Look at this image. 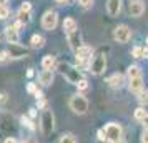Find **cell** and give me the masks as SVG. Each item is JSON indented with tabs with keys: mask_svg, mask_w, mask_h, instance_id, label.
<instances>
[{
	"mask_svg": "<svg viewBox=\"0 0 148 143\" xmlns=\"http://www.w3.org/2000/svg\"><path fill=\"white\" fill-rule=\"evenodd\" d=\"M40 128H42V133L45 136L52 135V131L55 130V116H53L52 110H48V108L43 110V113L40 116Z\"/></svg>",
	"mask_w": 148,
	"mask_h": 143,
	"instance_id": "6da1fadb",
	"label": "cell"
},
{
	"mask_svg": "<svg viewBox=\"0 0 148 143\" xmlns=\"http://www.w3.org/2000/svg\"><path fill=\"white\" fill-rule=\"evenodd\" d=\"M58 70H60L62 75L65 77V78H67L70 83H73V85H77V83L82 80L80 70H77L75 67L68 65V63H60V65H58Z\"/></svg>",
	"mask_w": 148,
	"mask_h": 143,
	"instance_id": "7a4b0ae2",
	"label": "cell"
},
{
	"mask_svg": "<svg viewBox=\"0 0 148 143\" xmlns=\"http://www.w3.org/2000/svg\"><path fill=\"white\" fill-rule=\"evenodd\" d=\"M105 135H107V142H112V143H118L121 142V135H123V130L118 123L115 122H110L107 123V127H105Z\"/></svg>",
	"mask_w": 148,
	"mask_h": 143,
	"instance_id": "3957f363",
	"label": "cell"
},
{
	"mask_svg": "<svg viewBox=\"0 0 148 143\" xmlns=\"http://www.w3.org/2000/svg\"><path fill=\"white\" fill-rule=\"evenodd\" d=\"M70 108L73 110L75 113L83 115V113H87V110H88V100L82 95H73L70 98Z\"/></svg>",
	"mask_w": 148,
	"mask_h": 143,
	"instance_id": "277c9868",
	"label": "cell"
},
{
	"mask_svg": "<svg viewBox=\"0 0 148 143\" xmlns=\"http://www.w3.org/2000/svg\"><path fill=\"white\" fill-rule=\"evenodd\" d=\"M105 68H107V57L103 53H98L93 60H92L90 70H92L93 75H101V73L105 72Z\"/></svg>",
	"mask_w": 148,
	"mask_h": 143,
	"instance_id": "5b68a950",
	"label": "cell"
},
{
	"mask_svg": "<svg viewBox=\"0 0 148 143\" xmlns=\"http://www.w3.org/2000/svg\"><path fill=\"white\" fill-rule=\"evenodd\" d=\"M132 37V30L127 27V25H118V27L113 30V38L115 42L118 43H127Z\"/></svg>",
	"mask_w": 148,
	"mask_h": 143,
	"instance_id": "8992f818",
	"label": "cell"
},
{
	"mask_svg": "<svg viewBox=\"0 0 148 143\" xmlns=\"http://www.w3.org/2000/svg\"><path fill=\"white\" fill-rule=\"evenodd\" d=\"M17 20L20 22L22 25H27L28 22L32 20V5L25 2V3H22L20 10H18V14H17Z\"/></svg>",
	"mask_w": 148,
	"mask_h": 143,
	"instance_id": "52a82bcc",
	"label": "cell"
},
{
	"mask_svg": "<svg viewBox=\"0 0 148 143\" xmlns=\"http://www.w3.org/2000/svg\"><path fill=\"white\" fill-rule=\"evenodd\" d=\"M57 23H58V17H57L55 12L48 10V12L43 14V17H42V27L45 30H53L57 27Z\"/></svg>",
	"mask_w": 148,
	"mask_h": 143,
	"instance_id": "ba28073f",
	"label": "cell"
},
{
	"mask_svg": "<svg viewBox=\"0 0 148 143\" xmlns=\"http://www.w3.org/2000/svg\"><path fill=\"white\" fill-rule=\"evenodd\" d=\"M8 53L12 57V60H18V58H25L28 57V50L27 48H23L22 45L18 43H10V47H8Z\"/></svg>",
	"mask_w": 148,
	"mask_h": 143,
	"instance_id": "9c48e42d",
	"label": "cell"
},
{
	"mask_svg": "<svg viewBox=\"0 0 148 143\" xmlns=\"http://www.w3.org/2000/svg\"><path fill=\"white\" fill-rule=\"evenodd\" d=\"M145 12V3L143 0H130L128 2V14L132 17H140Z\"/></svg>",
	"mask_w": 148,
	"mask_h": 143,
	"instance_id": "30bf717a",
	"label": "cell"
},
{
	"mask_svg": "<svg viewBox=\"0 0 148 143\" xmlns=\"http://www.w3.org/2000/svg\"><path fill=\"white\" fill-rule=\"evenodd\" d=\"M67 40H68V45L72 50H77V48L82 47V35L78 30H73V32H68L67 34Z\"/></svg>",
	"mask_w": 148,
	"mask_h": 143,
	"instance_id": "8fae6325",
	"label": "cell"
},
{
	"mask_svg": "<svg viewBox=\"0 0 148 143\" xmlns=\"http://www.w3.org/2000/svg\"><path fill=\"white\" fill-rule=\"evenodd\" d=\"M92 55H93V48L92 47H87V45H82L80 48H77L75 50V57H77V62H85L88 58H92Z\"/></svg>",
	"mask_w": 148,
	"mask_h": 143,
	"instance_id": "7c38bea8",
	"label": "cell"
},
{
	"mask_svg": "<svg viewBox=\"0 0 148 143\" xmlns=\"http://www.w3.org/2000/svg\"><path fill=\"white\" fill-rule=\"evenodd\" d=\"M5 37H7L8 43H18L20 37H18V27L17 25H8L5 28Z\"/></svg>",
	"mask_w": 148,
	"mask_h": 143,
	"instance_id": "4fadbf2b",
	"label": "cell"
},
{
	"mask_svg": "<svg viewBox=\"0 0 148 143\" xmlns=\"http://www.w3.org/2000/svg\"><path fill=\"white\" fill-rule=\"evenodd\" d=\"M121 10V0H107V12L110 17H116Z\"/></svg>",
	"mask_w": 148,
	"mask_h": 143,
	"instance_id": "5bb4252c",
	"label": "cell"
},
{
	"mask_svg": "<svg viewBox=\"0 0 148 143\" xmlns=\"http://www.w3.org/2000/svg\"><path fill=\"white\" fill-rule=\"evenodd\" d=\"M38 82L42 83V85H52V82H53V72H52V68H45L43 72H42L40 75H38Z\"/></svg>",
	"mask_w": 148,
	"mask_h": 143,
	"instance_id": "9a60e30c",
	"label": "cell"
},
{
	"mask_svg": "<svg viewBox=\"0 0 148 143\" xmlns=\"http://www.w3.org/2000/svg\"><path fill=\"white\" fill-rule=\"evenodd\" d=\"M128 88H130V92H133V93H140L141 90H143V78H141V75L135 77V78H130Z\"/></svg>",
	"mask_w": 148,
	"mask_h": 143,
	"instance_id": "2e32d148",
	"label": "cell"
},
{
	"mask_svg": "<svg viewBox=\"0 0 148 143\" xmlns=\"http://www.w3.org/2000/svg\"><path fill=\"white\" fill-rule=\"evenodd\" d=\"M123 82H125V78H123V75H120V73H115V75L108 77V80H107V83L110 87H113V88L123 87Z\"/></svg>",
	"mask_w": 148,
	"mask_h": 143,
	"instance_id": "e0dca14e",
	"label": "cell"
},
{
	"mask_svg": "<svg viewBox=\"0 0 148 143\" xmlns=\"http://www.w3.org/2000/svg\"><path fill=\"white\" fill-rule=\"evenodd\" d=\"M77 28H78V25H77V22L73 20V18H70V17H68V18H65V20H63V30H65V32H73V30H77Z\"/></svg>",
	"mask_w": 148,
	"mask_h": 143,
	"instance_id": "ac0fdd59",
	"label": "cell"
},
{
	"mask_svg": "<svg viewBox=\"0 0 148 143\" xmlns=\"http://www.w3.org/2000/svg\"><path fill=\"white\" fill-rule=\"evenodd\" d=\"M30 43H32V47L34 48H42L43 45H45V38H43L42 35H32Z\"/></svg>",
	"mask_w": 148,
	"mask_h": 143,
	"instance_id": "d6986e66",
	"label": "cell"
},
{
	"mask_svg": "<svg viewBox=\"0 0 148 143\" xmlns=\"http://www.w3.org/2000/svg\"><path fill=\"white\" fill-rule=\"evenodd\" d=\"M53 65H55V57L45 55V57L42 58V67L43 68H53Z\"/></svg>",
	"mask_w": 148,
	"mask_h": 143,
	"instance_id": "ffe728a7",
	"label": "cell"
},
{
	"mask_svg": "<svg viewBox=\"0 0 148 143\" xmlns=\"http://www.w3.org/2000/svg\"><path fill=\"white\" fill-rule=\"evenodd\" d=\"M127 75H128V78H135V77H140V75H141L140 67H136V65H132V67H128Z\"/></svg>",
	"mask_w": 148,
	"mask_h": 143,
	"instance_id": "44dd1931",
	"label": "cell"
},
{
	"mask_svg": "<svg viewBox=\"0 0 148 143\" xmlns=\"http://www.w3.org/2000/svg\"><path fill=\"white\" fill-rule=\"evenodd\" d=\"M65 142L77 143L78 140H77V136H75V135H72V133H65V135H62V138H60V143H65Z\"/></svg>",
	"mask_w": 148,
	"mask_h": 143,
	"instance_id": "7402d4cb",
	"label": "cell"
},
{
	"mask_svg": "<svg viewBox=\"0 0 148 143\" xmlns=\"http://www.w3.org/2000/svg\"><path fill=\"white\" fill-rule=\"evenodd\" d=\"M8 15H10L8 7H7V5H2V3H0V20H5V18H8Z\"/></svg>",
	"mask_w": 148,
	"mask_h": 143,
	"instance_id": "603a6c76",
	"label": "cell"
},
{
	"mask_svg": "<svg viewBox=\"0 0 148 143\" xmlns=\"http://www.w3.org/2000/svg\"><path fill=\"white\" fill-rule=\"evenodd\" d=\"M8 60H12V57H10V53H8V50L0 52V63H7Z\"/></svg>",
	"mask_w": 148,
	"mask_h": 143,
	"instance_id": "cb8c5ba5",
	"label": "cell"
},
{
	"mask_svg": "<svg viewBox=\"0 0 148 143\" xmlns=\"http://www.w3.org/2000/svg\"><path fill=\"white\" fill-rule=\"evenodd\" d=\"M138 102L141 105H148V92H140L138 93Z\"/></svg>",
	"mask_w": 148,
	"mask_h": 143,
	"instance_id": "d4e9b609",
	"label": "cell"
},
{
	"mask_svg": "<svg viewBox=\"0 0 148 143\" xmlns=\"http://www.w3.org/2000/svg\"><path fill=\"white\" fill-rule=\"evenodd\" d=\"M147 115V112H145V108H143V107H140V108H136L135 110V118H136V120H143V116Z\"/></svg>",
	"mask_w": 148,
	"mask_h": 143,
	"instance_id": "484cf974",
	"label": "cell"
},
{
	"mask_svg": "<svg viewBox=\"0 0 148 143\" xmlns=\"http://www.w3.org/2000/svg\"><path fill=\"white\" fill-rule=\"evenodd\" d=\"M132 55H133L135 58H141V57H143V48L135 47L133 50H132Z\"/></svg>",
	"mask_w": 148,
	"mask_h": 143,
	"instance_id": "4316f807",
	"label": "cell"
},
{
	"mask_svg": "<svg viewBox=\"0 0 148 143\" xmlns=\"http://www.w3.org/2000/svg\"><path fill=\"white\" fill-rule=\"evenodd\" d=\"M78 3H80L83 8H90L93 5V0H78Z\"/></svg>",
	"mask_w": 148,
	"mask_h": 143,
	"instance_id": "83f0119b",
	"label": "cell"
},
{
	"mask_svg": "<svg viewBox=\"0 0 148 143\" xmlns=\"http://www.w3.org/2000/svg\"><path fill=\"white\" fill-rule=\"evenodd\" d=\"M77 87H78V90H87L88 88V82L85 80V78H82L80 82L77 83Z\"/></svg>",
	"mask_w": 148,
	"mask_h": 143,
	"instance_id": "f1b7e54d",
	"label": "cell"
},
{
	"mask_svg": "<svg viewBox=\"0 0 148 143\" xmlns=\"http://www.w3.org/2000/svg\"><path fill=\"white\" fill-rule=\"evenodd\" d=\"M98 140H101V142H105L107 140V135H105V130H98Z\"/></svg>",
	"mask_w": 148,
	"mask_h": 143,
	"instance_id": "f546056e",
	"label": "cell"
},
{
	"mask_svg": "<svg viewBox=\"0 0 148 143\" xmlns=\"http://www.w3.org/2000/svg\"><path fill=\"white\" fill-rule=\"evenodd\" d=\"M143 143H148V128H145V131L141 133V138H140Z\"/></svg>",
	"mask_w": 148,
	"mask_h": 143,
	"instance_id": "4dcf8cb0",
	"label": "cell"
},
{
	"mask_svg": "<svg viewBox=\"0 0 148 143\" xmlns=\"http://www.w3.org/2000/svg\"><path fill=\"white\" fill-rule=\"evenodd\" d=\"M3 102H7V93H5V92L0 93V103H3Z\"/></svg>",
	"mask_w": 148,
	"mask_h": 143,
	"instance_id": "1f68e13d",
	"label": "cell"
},
{
	"mask_svg": "<svg viewBox=\"0 0 148 143\" xmlns=\"http://www.w3.org/2000/svg\"><path fill=\"white\" fill-rule=\"evenodd\" d=\"M141 123H143V127H145V128H148V113L145 116H143V120H141Z\"/></svg>",
	"mask_w": 148,
	"mask_h": 143,
	"instance_id": "d6a6232c",
	"label": "cell"
},
{
	"mask_svg": "<svg viewBox=\"0 0 148 143\" xmlns=\"http://www.w3.org/2000/svg\"><path fill=\"white\" fill-rule=\"evenodd\" d=\"M28 92H30V93H37V88H35L34 83H30V85H28Z\"/></svg>",
	"mask_w": 148,
	"mask_h": 143,
	"instance_id": "836d02e7",
	"label": "cell"
},
{
	"mask_svg": "<svg viewBox=\"0 0 148 143\" xmlns=\"http://www.w3.org/2000/svg\"><path fill=\"white\" fill-rule=\"evenodd\" d=\"M143 57H148V48H143Z\"/></svg>",
	"mask_w": 148,
	"mask_h": 143,
	"instance_id": "e575fe53",
	"label": "cell"
},
{
	"mask_svg": "<svg viewBox=\"0 0 148 143\" xmlns=\"http://www.w3.org/2000/svg\"><path fill=\"white\" fill-rule=\"evenodd\" d=\"M14 142H17L15 138H7V143H14Z\"/></svg>",
	"mask_w": 148,
	"mask_h": 143,
	"instance_id": "d590c367",
	"label": "cell"
},
{
	"mask_svg": "<svg viewBox=\"0 0 148 143\" xmlns=\"http://www.w3.org/2000/svg\"><path fill=\"white\" fill-rule=\"evenodd\" d=\"M57 2H58V3H67L68 0H57Z\"/></svg>",
	"mask_w": 148,
	"mask_h": 143,
	"instance_id": "8d00e7d4",
	"label": "cell"
},
{
	"mask_svg": "<svg viewBox=\"0 0 148 143\" xmlns=\"http://www.w3.org/2000/svg\"><path fill=\"white\" fill-rule=\"evenodd\" d=\"M0 3H2V5H5V3H7V0H0Z\"/></svg>",
	"mask_w": 148,
	"mask_h": 143,
	"instance_id": "74e56055",
	"label": "cell"
},
{
	"mask_svg": "<svg viewBox=\"0 0 148 143\" xmlns=\"http://www.w3.org/2000/svg\"><path fill=\"white\" fill-rule=\"evenodd\" d=\"M147 43H148V38H147Z\"/></svg>",
	"mask_w": 148,
	"mask_h": 143,
	"instance_id": "f35d334b",
	"label": "cell"
}]
</instances>
